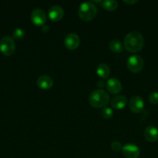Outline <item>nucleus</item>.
Listing matches in <instances>:
<instances>
[{"label": "nucleus", "mask_w": 158, "mask_h": 158, "mask_svg": "<svg viewBox=\"0 0 158 158\" xmlns=\"http://www.w3.org/2000/svg\"><path fill=\"white\" fill-rule=\"evenodd\" d=\"M143 36L138 31H131L125 35L124 40V46L128 52H139L143 49Z\"/></svg>", "instance_id": "f257e3e1"}, {"label": "nucleus", "mask_w": 158, "mask_h": 158, "mask_svg": "<svg viewBox=\"0 0 158 158\" xmlns=\"http://www.w3.org/2000/svg\"><path fill=\"white\" fill-rule=\"evenodd\" d=\"M109 101V95L103 89H96L89 96V103L95 108L103 107L108 104Z\"/></svg>", "instance_id": "f03ea898"}, {"label": "nucleus", "mask_w": 158, "mask_h": 158, "mask_svg": "<svg viewBox=\"0 0 158 158\" xmlns=\"http://www.w3.org/2000/svg\"><path fill=\"white\" fill-rule=\"evenodd\" d=\"M97 14V7L91 2H85L81 3L78 9V15L82 20L90 21L95 17Z\"/></svg>", "instance_id": "7ed1b4c3"}, {"label": "nucleus", "mask_w": 158, "mask_h": 158, "mask_svg": "<svg viewBox=\"0 0 158 158\" xmlns=\"http://www.w3.org/2000/svg\"><path fill=\"white\" fill-rule=\"evenodd\" d=\"M15 49V45L12 37L6 35L0 40V51L6 56H12Z\"/></svg>", "instance_id": "20e7f679"}, {"label": "nucleus", "mask_w": 158, "mask_h": 158, "mask_svg": "<svg viewBox=\"0 0 158 158\" xmlns=\"http://www.w3.org/2000/svg\"><path fill=\"white\" fill-rule=\"evenodd\" d=\"M144 61L139 55H132L127 60V67L131 72L138 73L143 69Z\"/></svg>", "instance_id": "39448f33"}, {"label": "nucleus", "mask_w": 158, "mask_h": 158, "mask_svg": "<svg viewBox=\"0 0 158 158\" xmlns=\"http://www.w3.org/2000/svg\"><path fill=\"white\" fill-rule=\"evenodd\" d=\"M30 18L33 24L43 26L46 21V14L43 9L37 8L33 11Z\"/></svg>", "instance_id": "423d86ee"}, {"label": "nucleus", "mask_w": 158, "mask_h": 158, "mask_svg": "<svg viewBox=\"0 0 158 158\" xmlns=\"http://www.w3.org/2000/svg\"><path fill=\"white\" fill-rule=\"evenodd\" d=\"M122 153L126 158H138L140 154V151L138 146L133 143H127L122 147Z\"/></svg>", "instance_id": "0eeeda50"}, {"label": "nucleus", "mask_w": 158, "mask_h": 158, "mask_svg": "<svg viewBox=\"0 0 158 158\" xmlns=\"http://www.w3.org/2000/svg\"><path fill=\"white\" fill-rule=\"evenodd\" d=\"M80 38L75 33H69L64 38V45L68 49L74 50L79 46Z\"/></svg>", "instance_id": "6e6552de"}, {"label": "nucleus", "mask_w": 158, "mask_h": 158, "mask_svg": "<svg viewBox=\"0 0 158 158\" xmlns=\"http://www.w3.org/2000/svg\"><path fill=\"white\" fill-rule=\"evenodd\" d=\"M129 108L133 113L139 114L142 112L144 108V101L139 96H135L130 99Z\"/></svg>", "instance_id": "1a4fd4ad"}, {"label": "nucleus", "mask_w": 158, "mask_h": 158, "mask_svg": "<svg viewBox=\"0 0 158 158\" xmlns=\"http://www.w3.org/2000/svg\"><path fill=\"white\" fill-rule=\"evenodd\" d=\"M48 16L52 21H59L64 16L63 8L60 6H57V5L52 6L48 10Z\"/></svg>", "instance_id": "9d476101"}, {"label": "nucleus", "mask_w": 158, "mask_h": 158, "mask_svg": "<svg viewBox=\"0 0 158 158\" xmlns=\"http://www.w3.org/2000/svg\"><path fill=\"white\" fill-rule=\"evenodd\" d=\"M106 87L108 89V92L111 94H119L121 90H122V83H120L118 79L116 78H110L107 81Z\"/></svg>", "instance_id": "9b49d317"}, {"label": "nucleus", "mask_w": 158, "mask_h": 158, "mask_svg": "<svg viewBox=\"0 0 158 158\" xmlns=\"http://www.w3.org/2000/svg\"><path fill=\"white\" fill-rule=\"evenodd\" d=\"M37 84L40 89H48L52 87L53 84H54V80L49 76L42 75L37 79Z\"/></svg>", "instance_id": "f8f14e48"}, {"label": "nucleus", "mask_w": 158, "mask_h": 158, "mask_svg": "<svg viewBox=\"0 0 158 158\" xmlns=\"http://www.w3.org/2000/svg\"><path fill=\"white\" fill-rule=\"evenodd\" d=\"M145 138L150 142H155L158 140V129L154 126H148L144 132Z\"/></svg>", "instance_id": "ddd939ff"}, {"label": "nucleus", "mask_w": 158, "mask_h": 158, "mask_svg": "<svg viewBox=\"0 0 158 158\" xmlns=\"http://www.w3.org/2000/svg\"><path fill=\"white\" fill-rule=\"evenodd\" d=\"M127 103V99L125 96L118 95L113 97L111 100V105L113 108L117 110L122 109L125 106Z\"/></svg>", "instance_id": "4468645a"}, {"label": "nucleus", "mask_w": 158, "mask_h": 158, "mask_svg": "<svg viewBox=\"0 0 158 158\" xmlns=\"http://www.w3.org/2000/svg\"><path fill=\"white\" fill-rule=\"evenodd\" d=\"M96 73L101 78L105 79L110 75V68L105 63H101L97 66Z\"/></svg>", "instance_id": "2eb2a0df"}, {"label": "nucleus", "mask_w": 158, "mask_h": 158, "mask_svg": "<svg viewBox=\"0 0 158 158\" xmlns=\"http://www.w3.org/2000/svg\"><path fill=\"white\" fill-rule=\"evenodd\" d=\"M102 6L108 11H114L118 7V2L115 0H105L102 1Z\"/></svg>", "instance_id": "dca6fc26"}, {"label": "nucleus", "mask_w": 158, "mask_h": 158, "mask_svg": "<svg viewBox=\"0 0 158 158\" xmlns=\"http://www.w3.org/2000/svg\"><path fill=\"white\" fill-rule=\"evenodd\" d=\"M109 49L115 52H120L122 51V43L118 40H113L109 43Z\"/></svg>", "instance_id": "f3484780"}, {"label": "nucleus", "mask_w": 158, "mask_h": 158, "mask_svg": "<svg viewBox=\"0 0 158 158\" xmlns=\"http://www.w3.org/2000/svg\"><path fill=\"white\" fill-rule=\"evenodd\" d=\"M25 35H26V33H25L24 29H21V28H17L13 31L12 39L16 40H21L24 38Z\"/></svg>", "instance_id": "a211bd4d"}, {"label": "nucleus", "mask_w": 158, "mask_h": 158, "mask_svg": "<svg viewBox=\"0 0 158 158\" xmlns=\"http://www.w3.org/2000/svg\"><path fill=\"white\" fill-rule=\"evenodd\" d=\"M101 114H102V117L105 119H109L112 117V110L109 107H104L101 111Z\"/></svg>", "instance_id": "6ab92c4d"}, {"label": "nucleus", "mask_w": 158, "mask_h": 158, "mask_svg": "<svg viewBox=\"0 0 158 158\" xmlns=\"http://www.w3.org/2000/svg\"><path fill=\"white\" fill-rule=\"evenodd\" d=\"M149 100L153 104H158V92L154 91L149 95Z\"/></svg>", "instance_id": "aec40b11"}, {"label": "nucleus", "mask_w": 158, "mask_h": 158, "mask_svg": "<svg viewBox=\"0 0 158 158\" xmlns=\"http://www.w3.org/2000/svg\"><path fill=\"white\" fill-rule=\"evenodd\" d=\"M111 148L112 149V151H116V152H118V151H121L122 149V144L119 141H113L111 144Z\"/></svg>", "instance_id": "412c9836"}, {"label": "nucleus", "mask_w": 158, "mask_h": 158, "mask_svg": "<svg viewBox=\"0 0 158 158\" xmlns=\"http://www.w3.org/2000/svg\"><path fill=\"white\" fill-rule=\"evenodd\" d=\"M97 85H98V86H99V87L102 88V87H104V86H105V82H104L103 80H99V81L97 83Z\"/></svg>", "instance_id": "4be33fe9"}, {"label": "nucleus", "mask_w": 158, "mask_h": 158, "mask_svg": "<svg viewBox=\"0 0 158 158\" xmlns=\"http://www.w3.org/2000/svg\"><path fill=\"white\" fill-rule=\"evenodd\" d=\"M48 30H49V27H48L47 26H46V25H43V26H42V31L44 32H48Z\"/></svg>", "instance_id": "5701e85b"}, {"label": "nucleus", "mask_w": 158, "mask_h": 158, "mask_svg": "<svg viewBox=\"0 0 158 158\" xmlns=\"http://www.w3.org/2000/svg\"><path fill=\"white\" fill-rule=\"evenodd\" d=\"M125 3H127V4H133V3H136L137 2V0H133V1H127V0H125Z\"/></svg>", "instance_id": "b1692460"}]
</instances>
